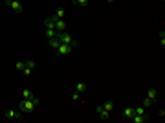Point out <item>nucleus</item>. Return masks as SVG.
<instances>
[{"label":"nucleus","instance_id":"1","mask_svg":"<svg viewBox=\"0 0 165 123\" xmlns=\"http://www.w3.org/2000/svg\"><path fill=\"white\" fill-rule=\"evenodd\" d=\"M39 105H40V99H37V98H33V99H22L18 103V112L20 114H31Z\"/></svg>","mask_w":165,"mask_h":123},{"label":"nucleus","instance_id":"2","mask_svg":"<svg viewBox=\"0 0 165 123\" xmlns=\"http://www.w3.org/2000/svg\"><path fill=\"white\" fill-rule=\"evenodd\" d=\"M55 37H57V39H59L63 44H72V46H77V40H75V39H73V37H72L68 31H57V35H55Z\"/></svg>","mask_w":165,"mask_h":123},{"label":"nucleus","instance_id":"3","mask_svg":"<svg viewBox=\"0 0 165 123\" xmlns=\"http://www.w3.org/2000/svg\"><path fill=\"white\" fill-rule=\"evenodd\" d=\"M44 26H46V37H48V39H51V37L57 35V30H55V20H53V17L46 18Z\"/></svg>","mask_w":165,"mask_h":123},{"label":"nucleus","instance_id":"4","mask_svg":"<svg viewBox=\"0 0 165 123\" xmlns=\"http://www.w3.org/2000/svg\"><path fill=\"white\" fill-rule=\"evenodd\" d=\"M73 48H75V46H72V44H63V42H61V44H59V48L55 50V55H57V57L70 55V53L73 52Z\"/></svg>","mask_w":165,"mask_h":123},{"label":"nucleus","instance_id":"5","mask_svg":"<svg viewBox=\"0 0 165 123\" xmlns=\"http://www.w3.org/2000/svg\"><path fill=\"white\" fill-rule=\"evenodd\" d=\"M6 4H8V8L13 9L15 13H22L24 11V6L18 2V0H6Z\"/></svg>","mask_w":165,"mask_h":123},{"label":"nucleus","instance_id":"6","mask_svg":"<svg viewBox=\"0 0 165 123\" xmlns=\"http://www.w3.org/2000/svg\"><path fill=\"white\" fill-rule=\"evenodd\" d=\"M35 66H37L35 61H33V59H28L26 63H24V70H22V74H24V76H30V74L35 70Z\"/></svg>","mask_w":165,"mask_h":123},{"label":"nucleus","instance_id":"7","mask_svg":"<svg viewBox=\"0 0 165 123\" xmlns=\"http://www.w3.org/2000/svg\"><path fill=\"white\" fill-rule=\"evenodd\" d=\"M53 20H55V30H57V31H66L68 26H66V22L63 18H53Z\"/></svg>","mask_w":165,"mask_h":123},{"label":"nucleus","instance_id":"8","mask_svg":"<svg viewBox=\"0 0 165 123\" xmlns=\"http://www.w3.org/2000/svg\"><path fill=\"white\" fill-rule=\"evenodd\" d=\"M97 114H99V118H101V119H110V112L105 110V108H103L101 105L97 107Z\"/></svg>","mask_w":165,"mask_h":123},{"label":"nucleus","instance_id":"9","mask_svg":"<svg viewBox=\"0 0 165 123\" xmlns=\"http://www.w3.org/2000/svg\"><path fill=\"white\" fill-rule=\"evenodd\" d=\"M6 118H9V119H13V118H20V112L15 110V108H8V110H6Z\"/></svg>","mask_w":165,"mask_h":123},{"label":"nucleus","instance_id":"10","mask_svg":"<svg viewBox=\"0 0 165 123\" xmlns=\"http://www.w3.org/2000/svg\"><path fill=\"white\" fill-rule=\"evenodd\" d=\"M132 116H134V107H130V105H128V107L123 108V118H128V119H130Z\"/></svg>","mask_w":165,"mask_h":123},{"label":"nucleus","instance_id":"11","mask_svg":"<svg viewBox=\"0 0 165 123\" xmlns=\"http://www.w3.org/2000/svg\"><path fill=\"white\" fill-rule=\"evenodd\" d=\"M130 119H132L134 123H145V121H147V116H141V114H134V116H132V118H130Z\"/></svg>","mask_w":165,"mask_h":123},{"label":"nucleus","instance_id":"12","mask_svg":"<svg viewBox=\"0 0 165 123\" xmlns=\"http://www.w3.org/2000/svg\"><path fill=\"white\" fill-rule=\"evenodd\" d=\"M101 107H103V108H105V110H108V112H112V110H114V108H116V105L112 103V101H105V103H103Z\"/></svg>","mask_w":165,"mask_h":123},{"label":"nucleus","instance_id":"13","mask_svg":"<svg viewBox=\"0 0 165 123\" xmlns=\"http://www.w3.org/2000/svg\"><path fill=\"white\" fill-rule=\"evenodd\" d=\"M48 40H50V46L53 48V50H57V48H59V44H61V40H59L57 37H51V39H48Z\"/></svg>","mask_w":165,"mask_h":123},{"label":"nucleus","instance_id":"14","mask_svg":"<svg viewBox=\"0 0 165 123\" xmlns=\"http://www.w3.org/2000/svg\"><path fill=\"white\" fill-rule=\"evenodd\" d=\"M147 98H149V99H152V101H156V98H158V92H156V88H149V92H147Z\"/></svg>","mask_w":165,"mask_h":123},{"label":"nucleus","instance_id":"15","mask_svg":"<svg viewBox=\"0 0 165 123\" xmlns=\"http://www.w3.org/2000/svg\"><path fill=\"white\" fill-rule=\"evenodd\" d=\"M75 90H77L79 94H81V92H85V90H86V83H85V81H79L77 86H75Z\"/></svg>","mask_w":165,"mask_h":123},{"label":"nucleus","instance_id":"16","mask_svg":"<svg viewBox=\"0 0 165 123\" xmlns=\"http://www.w3.org/2000/svg\"><path fill=\"white\" fill-rule=\"evenodd\" d=\"M64 13H66V9H64V8H59L57 11H55L53 18H63V17H64Z\"/></svg>","mask_w":165,"mask_h":123},{"label":"nucleus","instance_id":"17","mask_svg":"<svg viewBox=\"0 0 165 123\" xmlns=\"http://www.w3.org/2000/svg\"><path fill=\"white\" fill-rule=\"evenodd\" d=\"M33 98H35V95H33V92H31V90H28V88L22 92V99H33Z\"/></svg>","mask_w":165,"mask_h":123},{"label":"nucleus","instance_id":"18","mask_svg":"<svg viewBox=\"0 0 165 123\" xmlns=\"http://www.w3.org/2000/svg\"><path fill=\"white\" fill-rule=\"evenodd\" d=\"M73 6H81V8H86L88 6V0H72Z\"/></svg>","mask_w":165,"mask_h":123},{"label":"nucleus","instance_id":"19","mask_svg":"<svg viewBox=\"0 0 165 123\" xmlns=\"http://www.w3.org/2000/svg\"><path fill=\"white\" fill-rule=\"evenodd\" d=\"M152 103H154V101H152V99H149V98H143V101H141V105L145 107V108H149V107H152Z\"/></svg>","mask_w":165,"mask_h":123},{"label":"nucleus","instance_id":"20","mask_svg":"<svg viewBox=\"0 0 165 123\" xmlns=\"http://www.w3.org/2000/svg\"><path fill=\"white\" fill-rule=\"evenodd\" d=\"M134 114H141V116H145V107H143V105L134 107Z\"/></svg>","mask_w":165,"mask_h":123},{"label":"nucleus","instance_id":"21","mask_svg":"<svg viewBox=\"0 0 165 123\" xmlns=\"http://www.w3.org/2000/svg\"><path fill=\"white\" fill-rule=\"evenodd\" d=\"M160 44H161V48L165 46V31L161 30V33H160Z\"/></svg>","mask_w":165,"mask_h":123},{"label":"nucleus","instance_id":"22","mask_svg":"<svg viewBox=\"0 0 165 123\" xmlns=\"http://www.w3.org/2000/svg\"><path fill=\"white\" fill-rule=\"evenodd\" d=\"M24 63H26V61H18V63H17V70H18V72L24 70Z\"/></svg>","mask_w":165,"mask_h":123},{"label":"nucleus","instance_id":"23","mask_svg":"<svg viewBox=\"0 0 165 123\" xmlns=\"http://www.w3.org/2000/svg\"><path fill=\"white\" fill-rule=\"evenodd\" d=\"M77 99H79V92L75 90V92H73V101H77Z\"/></svg>","mask_w":165,"mask_h":123},{"label":"nucleus","instance_id":"24","mask_svg":"<svg viewBox=\"0 0 165 123\" xmlns=\"http://www.w3.org/2000/svg\"><path fill=\"white\" fill-rule=\"evenodd\" d=\"M106 2H108V4H112V2H114V0H106Z\"/></svg>","mask_w":165,"mask_h":123}]
</instances>
